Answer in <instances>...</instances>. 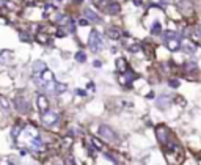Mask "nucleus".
Returning <instances> with one entry per match:
<instances>
[{
	"instance_id": "obj_1",
	"label": "nucleus",
	"mask_w": 201,
	"mask_h": 165,
	"mask_svg": "<svg viewBox=\"0 0 201 165\" xmlns=\"http://www.w3.org/2000/svg\"><path fill=\"white\" fill-rule=\"evenodd\" d=\"M88 44H90V49L93 52H98L100 47H102V43L99 41V35L96 32H91L90 35V41H88Z\"/></svg>"
},
{
	"instance_id": "obj_2",
	"label": "nucleus",
	"mask_w": 201,
	"mask_h": 165,
	"mask_svg": "<svg viewBox=\"0 0 201 165\" xmlns=\"http://www.w3.org/2000/svg\"><path fill=\"white\" fill-rule=\"evenodd\" d=\"M38 107H40L41 112H46L47 110V99L44 96H38Z\"/></svg>"
},
{
	"instance_id": "obj_3",
	"label": "nucleus",
	"mask_w": 201,
	"mask_h": 165,
	"mask_svg": "<svg viewBox=\"0 0 201 165\" xmlns=\"http://www.w3.org/2000/svg\"><path fill=\"white\" fill-rule=\"evenodd\" d=\"M43 120H44V123H46V124L55 123V121H57V115H55V113H47V115H46V117H44Z\"/></svg>"
},
{
	"instance_id": "obj_4",
	"label": "nucleus",
	"mask_w": 201,
	"mask_h": 165,
	"mask_svg": "<svg viewBox=\"0 0 201 165\" xmlns=\"http://www.w3.org/2000/svg\"><path fill=\"white\" fill-rule=\"evenodd\" d=\"M85 14H87V18L90 19V21H93V22H99V18H96V14H94L91 10H87Z\"/></svg>"
},
{
	"instance_id": "obj_5",
	"label": "nucleus",
	"mask_w": 201,
	"mask_h": 165,
	"mask_svg": "<svg viewBox=\"0 0 201 165\" xmlns=\"http://www.w3.org/2000/svg\"><path fill=\"white\" fill-rule=\"evenodd\" d=\"M44 69H46V68H44V63H43V62L35 63V71H38V73H43Z\"/></svg>"
},
{
	"instance_id": "obj_6",
	"label": "nucleus",
	"mask_w": 201,
	"mask_h": 165,
	"mask_svg": "<svg viewBox=\"0 0 201 165\" xmlns=\"http://www.w3.org/2000/svg\"><path fill=\"white\" fill-rule=\"evenodd\" d=\"M91 145H93V146H96L98 150H100V148H102V143H100L99 140H96V139H91Z\"/></svg>"
},
{
	"instance_id": "obj_7",
	"label": "nucleus",
	"mask_w": 201,
	"mask_h": 165,
	"mask_svg": "<svg viewBox=\"0 0 201 165\" xmlns=\"http://www.w3.org/2000/svg\"><path fill=\"white\" fill-rule=\"evenodd\" d=\"M109 36H112V38H118L120 33H118V30H109Z\"/></svg>"
},
{
	"instance_id": "obj_8",
	"label": "nucleus",
	"mask_w": 201,
	"mask_h": 165,
	"mask_svg": "<svg viewBox=\"0 0 201 165\" xmlns=\"http://www.w3.org/2000/svg\"><path fill=\"white\" fill-rule=\"evenodd\" d=\"M76 58L79 60V62H85V54H83V52H79V54L76 55Z\"/></svg>"
}]
</instances>
